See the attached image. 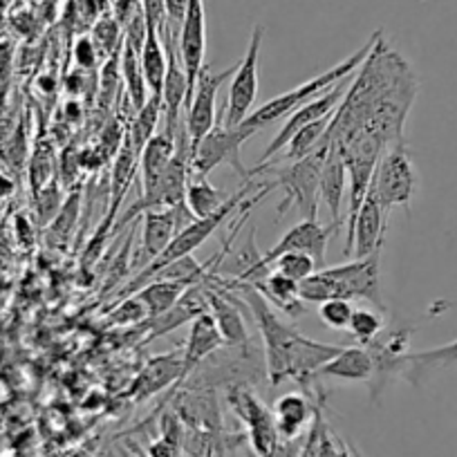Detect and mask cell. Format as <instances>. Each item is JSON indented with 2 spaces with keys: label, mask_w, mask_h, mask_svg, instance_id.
Returning a JSON list of instances; mask_svg holds the SVG:
<instances>
[{
  "label": "cell",
  "mask_w": 457,
  "mask_h": 457,
  "mask_svg": "<svg viewBox=\"0 0 457 457\" xmlns=\"http://www.w3.org/2000/svg\"><path fill=\"white\" fill-rule=\"evenodd\" d=\"M265 41V28L256 25L249 38L247 52L238 61L228 86L227 105L222 112V126H240L249 114L258 96V74H261V47Z\"/></svg>",
  "instance_id": "ba28073f"
},
{
  "label": "cell",
  "mask_w": 457,
  "mask_h": 457,
  "mask_svg": "<svg viewBox=\"0 0 457 457\" xmlns=\"http://www.w3.org/2000/svg\"><path fill=\"white\" fill-rule=\"evenodd\" d=\"M139 59H142V70H144V79H146L148 92H151V95H162L169 56H166V47H164V41H162L160 32L148 23H146V38H144Z\"/></svg>",
  "instance_id": "484cf974"
},
{
  "label": "cell",
  "mask_w": 457,
  "mask_h": 457,
  "mask_svg": "<svg viewBox=\"0 0 457 457\" xmlns=\"http://www.w3.org/2000/svg\"><path fill=\"white\" fill-rule=\"evenodd\" d=\"M457 363V338L455 341L446 343V345H439V348L421 350V353H408L406 357V375L408 381L412 384H420L421 379L430 375L435 370H444V368H451Z\"/></svg>",
  "instance_id": "4316f807"
},
{
  "label": "cell",
  "mask_w": 457,
  "mask_h": 457,
  "mask_svg": "<svg viewBox=\"0 0 457 457\" xmlns=\"http://www.w3.org/2000/svg\"><path fill=\"white\" fill-rule=\"evenodd\" d=\"M314 412L316 406H312V402L303 393H287L278 397L274 406V420L280 439L283 442L296 439L312 424Z\"/></svg>",
  "instance_id": "cb8c5ba5"
},
{
  "label": "cell",
  "mask_w": 457,
  "mask_h": 457,
  "mask_svg": "<svg viewBox=\"0 0 457 457\" xmlns=\"http://www.w3.org/2000/svg\"><path fill=\"white\" fill-rule=\"evenodd\" d=\"M325 153L328 146H319L316 151H312L310 155L301 157V160H294L289 166L283 169H271L270 164L265 166H253L249 170V179L253 175L262 173V170H271L274 179H270L271 188H283L285 195L283 202L278 204V215L287 213L292 206H296L305 218H316V211H319V179H320V166H323Z\"/></svg>",
  "instance_id": "277c9868"
},
{
  "label": "cell",
  "mask_w": 457,
  "mask_h": 457,
  "mask_svg": "<svg viewBox=\"0 0 457 457\" xmlns=\"http://www.w3.org/2000/svg\"><path fill=\"white\" fill-rule=\"evenodd\" d=\"M316 457H361L357 448L343 442L338 435L332 433L323 420V412H319V444H316Z\"/></svg>",
  "instance_id": "d590c367"
},
{
  "label": "cell",
  "mask_w": 457,
  "mask_h": 457,
  "mask_svg": "<svg viewBox=\"0 0 457 457\" xmlns=\"http://www.w3.org/2000/svg\"><path fill=\"white\" fill-rule=\"evenodd\" d=\"M353 301L348 298H329V301L320 303L319 305V316L328 328L332 329H345L353 319Z\"/></svg>",
  "instance_id": "74e56055"
},
{
  "label": "cell",
  "mask_w": 457,
  "mask_h": 457,
  "mask_svg": "<svg viewBox=\"0 0 457 457\" xmlns=\"http://www.w3.org/2000/svg\"><path fill=\"white\" fill-rule=\"evenodd\" d=\"M83 457H87V455H83Z\"/></svg>",
  "instance_id": "ee69618b"
},
{
  "label": "cell",
  "mask_w": 457,
  "mask_h": 457,
  "mask_svg": "<svg viewBox=\"0 0 457 457\" xmlns=\"http://www.w3.org/2000/svg\"><path fill=\"white\" fill-rule=\"evenodd\" d=\"M12 7H14V0H0V16H5Z\"/></svg>",
  "instance_id": "7bdbcfd3"
},
{
  "label": "cell",
  "mask_w": 457,
  "mask_h": 457,
  "mask_svg": "<svg viewBox=\"0 0 457 457\" xmlns=\"http://www.w3.org/2000/svg\"><path fill=\"white\" fill-rule=\"evenodd\" d=\"M120 70H121V81H124L126 92H129V99L133 104L135 112L142 108L148 101L151 92H148L146 79H144L142 70V59H139V52L130 46L124 38V46H121V56H120Z\"/></svg>",
  "instance_id": "83f0119b"
},
{
  "label": "cell",
  "mask_w": 457,
  "mask_h": 457,
  "mask_svg": "<svg viewBox=\"0 0 457 457\" xmlns=\"http://www.w3.org/2000/svg\"><path fill=\"white\" fill-rule=\"evenodd\" d=\"M372 375H375V363L366 345L341 348L316 372V377H328L337 381H370Z\"/></svg>",
  "instance_id": "603a6c76"
},
{
  "label": "cell",
  "mask_w": 457,
  "mask_h": 457,
  "mask_svg": "<svg viewBox=\"0 0 457 457\" xmlns=\"http://www.w3.org/2000/svg\"><path fill=\"white\" fill-rule=\"evenodd\" d=\"M329 276L338 280L341 287V298H363L370 301L381 314L388 312L384 298H381V283H379V253L368 258H353V261L343 262V265L329 267Z\"/></svg>",
  "instance_id": "8fae6325"
},
{
  "label": "cell",
  "mask_w": 457,
  "mask_h": 457,
  "mask_svg": "<svg viewBox=\"0 0 457 457\" xmlns=\"http://www.w3.org/2000/svg\"><path fill=\"white\" fill-rule=\"evenodd\" d=\"M146 453L148 457H182V446H178V444L169 442L164 437H157L148 444Z\"/></svg>",
  "instance_id": "ab89813d"
},
{
  "label": "cell",
  "mask_w": 457,
  "mask_h": 457,
  "mask_svg": "<svg viewBox=\"0 0 457 457\" xmlns=\"http://www.w3.org/2000/svg\"><path fill=\"white\" fill-rule=\"evenodd\" d=\"M209 283L243 294L240 298L256 320L262 343H265V375L271 386L283 384L285 379H294L296 384L310 388L312 381L316 379V372L341 350V345H329V343L307 338L305 334L285 323L274 312V305L253 285L231 283V280L220 278L218 274Z\"/></svg>",
  "instance_id": "6da1fadb"
},
{
  "label": "cell",
  "mask_w": 457,
  "mask_h": 457,
  "mask_svg": "<svg viewBox=\"0 0 457 457\" xmlns=\"http://www.w3.org/2000/svg\"><path fill=\"white\" fill-rule=\"evenodd\" d=\"M14 179L10 175L0 173V200H7V197L14 195Z\"/></svg>",
  "instance_id": "b9f144b4"
},
{
  "label": "cell",
  "mask_w": 457,
  "mask_h": 457,
  "mask_svg": "<svg viewBox=\"0 0 457 457\" xmlns=\"http://www.w3.org/2000/svg\"><path fill=\"white\" fill-rule=\"evenodd\" d=\"M188 287H191V285L179 283V280L173 278H153L151 283H146L139 289L137 296L139 301L146 305L148 319H151V316L164 314L166 310H170V307L182 298V294L187 292Z\"/></svg>",
  "instance_id": "f1b7e54d"
},
{
  "label": "cell",
  "mask_w": 457,
  "mask_h": 457,
  "mask_svg": "<svg viewBox=\"0 0 457 457\" xmlns=\"http://www.w3.org/2000/svg\"><path fill=\"white\" fill-rule=\"evenodd\" d=\"M148 319V310L142 301H139L137 294L129 298H121L117 301V305L112 307V312L108 314V320L114 325H139Z\"/></svg>",
  "instance_id": "8d00e7d4"
},
{
  "label": "cell",
  "mask_w": 457,
  "mask_h": 457,
  "mask_svg": "<svg viewBox=\"0 0 457 457\" xmlns=\"http://www.w3.org/2000/svg\"><path fill=\"white\" fill-rule=\"evenodd\" d=\"M234 70L236 65L213 74L211 70L204 68L200 72V77H197L191 96L187 101V110H184V121H187V133L188 139H191V148L215 126V120H218V110H215L218 92L224 86V81L234 77Z\"/></svg>",
  "instance_id": "9c48e42d"
},
{
  "label": "cell",
  "mask_w": 457,
  "mask_h": 457,
  "mask_svg": "<svg viewBox=\"0 0 457 457\" xmlns=\"http://www.w3.org/2000/svg\"><path fill=\"white\" fill-rule=\"evenodd\" d=\"M388 211L381 206L379 197L368 191L361 209H359L357 220L353 228V258H368L381 253L384 247L386 231H388Z\"/></svg>",
  "instance_id": "9a60e30c"
},
{
  "label": "cell",
  "mask_w": 457,
  "mask_h": 457,
  "mask_svg": "<svg viewBox=\"0 0 457 457\" xmlns=\"http://www.w3.org/2000/svg\"><path fill=\"white\" fill-rule=\"evenodd\" d=\"M227 403L247 428L249 448H252L249 457H278L283 446H280L274 412L247 386H228Z\"/></svg>",
  "instance_id": "5b68a950"
},
{
  "label": "cell",
  "mask_w": 457,
  "mask_h": 457,
  "mask_svg": "<svg viewBox=\"0 0 457 457\" xmlns=\"http://www.w3.org/2000/svg\"><path fill=\"white\" fill-rule=\"evenodd\" d=\"M253 187H256V184H247V187L240 188L236 195L228 197V200L224 202L218 211H215V213L206 215V218H195L193 222H188L187 227H184L173 240H170L169 247H166L164 252L155 258V261H151L148 265H144L142 270L137 271V276H135L129 285H124L120 292L114 294V298H117V301H121V298L133 296V294H137L144 285L151 283L153 276H155L160 270H164L166 265H170V262L179 261V258H184V256H191L197 247H202V245L206 243V238H211V234H215V228H218L220 224L228 218V215L234 213L238 206H243V202L247 200L249 191H252Z\"/></svg>",
  "instance_id": "7a4b0ae2"
},
{
  "label": "cell",
  "mask_w": 457,
  "mask_h": 457,
  "mask_svg": "<svg viewBox=\"0 0 457 457\" xmlns=\"http://www.w3.org/2000/svg\"><path fill=\"white\" fill-rule=\"evenodd\" d=\"M72 59L74 63L79 65L81 70H92L99 65L101 61V52L96 47V43L92 41V37H79L72 46Z\"/></svg>",
  "instance_id": "f35d334b"
},
{
  "label": "cell",
  "mask_w": 457,
  "mask_h": 457,
  "mask_svg": "<svg viewBox=\"0 0 457 457\" xmlns=\"http://www.w3.org/2000/svg\"><path fill=\"white\" fill-rule=\"evenodd\" d=\"M139 175V153L135 151L130 139L126 137L121 139V146L117 157H114L112 164V173H110V209L108 215H105V222L101 224L99 231L108 234L112 224L117 222V213H120V206L124 202L126 193H129L130 184L137 179Z\"/></svg>",
  "instance_id": "d6986e66"
},
{
  "label": "cell",
  "mask_w": 457,
  "mask_h": 457,
  "mask_svg": "<svg viewBox=\"0 0 457 457\" xmlns=\"http://www.w3.org/2000/svg\"><path fill=\"white\" fill-rule=\"evenodd\" d=\"M253 137L245 126H213L195 146L191 148V178H206L218 166H234L245 179H249V170L240 160V146Z\"/></svg>",
  "instance_id": "52a82bcc"
},
{
  "label": "cell",
  "mask_w": 457,
  "mask_h": 457,
  "mask_svg": "<svg viewBox=\"0 0 457 457\" xmlns=\"http://www.w3.org/2000/svg\"><path fill=\"white\" fill-rule=\"evenodd\" d=\"M379 34H381V29H377V32L368 38L366 46H361L357 52H354V54H350L348 59H343L341 63H337L334 68H329L328 72L319 74V77H314V79H310V81L296 86L294 90H289V92H285V95L276 96V99L267 101L265 105H261L258 110H253V112L249 114L247 120H245L240 126H245L249 133L256 135L258 130H262L265 126L274 124V121L283 120V117H289L294 110L301 108L303 104H307V101L314 99V96H319L320 92L328 90L329 86H334V83H338L341 79L354 74V70L361 68V63L366 61V56L370 54V50L375 47Z\"/></svg>",
  "instance_id": "3957f363"
},
{
  "label": "cell",
  "mask_w": 457,
  "mask_h": 457,
  "mask_svg": "<svg viewBox=\"0 0 457 457\" xmlns=\"http://www.w3.org/2000/svg\"><path fill=\"white\" fill-rule=\"evenodd\" d=\"M184 372V359L182 353L175 354H160V357H153L146 363L142 372H139L137 381L133 386V397L135 402H144V399L153 397L155 393L164 390L166 386L175 384V381H182Z\"/></svg>",
  "instance_id": "44dd1931"
},
{
  "label": "cell",
  "mask_w": 457,
  "mask_h": 457,
  "mask_svg": "<svg viewBox=\"0 0 457 457\" xmlns=\"http://www.w3.org/2000/svg\"><path fill=\"white\" fill-rule=\"evenodd\" d=\"M92 41L99 47L101 56H112L121 50L124 46V25L117 21L114 14H104L96 19L95 28H92Z\"/></svg>",
  "instance_id": "d6a6232c"
},
{
  "label": "cell",
  "mask_w": 457,
  "mask_h": 457,
  "mask_svg": "<svg viewBox=\"0 0 457 457\" xmlns=\"http://www.w3.org/2000/svg\"><path fill=\"white\" fill-rule=\"evenodd\" d=\"M334 120V112L325 114L320 120L312 121V124L303 126L296 135L287 142V151H285V160L294 162V160H301V157L310 155L312 151H316L319 146H328L325 144V135H328L329 124Z\"/></svg>",
  "instance_id": "4dcf8cb0"
},
{
  "label": "cell",
  "mask_w": 457,
  "mask_h": 457,
  "mask_svg": "<svg viewBox=\"0 0 457 457\" xmlns=\"http://www.w3.org/2000/svg\"><path fill=\"white\" fill-rule=\"evenodd\" d=\"M348 188V164H345V155L338 144L329 142L328 153H325L323 166H320V179H319V197L325 202L329 211V222L341 227V204L343 195Z\"/></svg>",
  "instance_id": "e0dca14e"
},
{
  "label": "cell",
  "mask_w": 457,
  "mask_h": 457,
  "mask_svg": "<svg viewBox=\"0 0 457 457\" xmlns=\"http://www.w3.org/2000/svg\"><path fill=\"white\" fill-rule=\"evenodd\" d=\"M372 193L379 197L381 206L390 213L395 206H408L417 191V173L411 151L403 142L393 144L377 162L370 184Z\"/></svg>",
  "instance_id": "8992f818"
},
{
  "label": "cell",
  "mask_w": 457,
  "mask_h": 457,
  "mask_svg": "<svg viewBox=\"0 0 457 457\" xmlns=\"http://www.w3.org/2000/svg\"><path fill=\"white\" fill-rule=\"evenodd\" d=\"M348 81H353V74H350V77H345V79H341L338 83L329 86L328 90L320 92L319 96H314V99H310L307 104H303L301 108L294 110V112L289 114V120L285 121L283 129L276 133V137L271 139L270 146L265 148V153H262L256 166L270 164L271 157H276L278 153H283V148L287 146L289 139H292L294 135H296L298 130L303 129V126L312 124V121L320 120V117H325V114L334 112V110H337V105L341 104L345 90H348Z\"/></svg>",
  "instance_id": "30bf717a"
},
{
  "label": "cell",
  "mask_w": 457,
  "mask_h": 457,
  "mask_svg": "<svg viewBox=\"0 0 457 457\" xmlns=\"http://www.w3.org/2000/svg\"><path fill=\"white\" fill-rule=\"evenodd\" d=\"M175 151H178L175 130L164 129L162 133H155L148 139L146 146L139 153V184H142V191H148L162 178L166 166L175 157Z\"/></svg>",
  "instance_id": "7402d4cb"
},
{
  "label": "cell",
  "mask_w": 457,
  "mask_h": 457,
  "mask_svg": "<svg viewBox=\"0 0 457 457\" xmlns=\"http://www.w3.org/2000/svg\"><path fill=\"white\" fill-rule=\"evenodd\" d=\"M178 54L188 77V86H195L197 77L204 70L206 54V12L204 0H188L187 19L178 37Z\"/></svg>",
  "instance_id": "5bb4252c"
},
{
  "label": "cell",
  "mask_w": 457,
  "mask_h": 457,
  "mask_svg": "<svg viewBox=\"0 0 457 457\" xmlns=\"http://www.w3.org/2000/svg\"><path fill=\"white\" fill-rule=\"evenodd\" d=\"M348 329L354 334V338H357L361 345H366V343L375 341V338L379 337L381 329H384V319H381V314L377 310L354 307Z\"/></svg>",
  "instance_id": "836d02e7"
},
{
  "label": "cell",
  "mask_w": 457,
  "mask_h": 457,
  "mask_svg": "<svg viewBox=\"0 0 457 457\" xmlns=\"http://www.w3.org/2000/svg\"><path fill=\"white\" fill-rule=\"evenodd\" d=\"M253 287L267 298L274 307L283 310V314L298 319L305 314V301L298 296V283L296 280L287 278L280 271H270L262 280H258Z\"/></svg>",
  "instance_id": "d4e9b609"
},
{
  "label": "cell",
  "mask_w": 457,
  "mask_h": 457,
  "mask_svg": "<svg viewBox=\"0 0 457 457\" xmlns=\"http://www.w3.org/2000/svg\"><path fill=\"white\" fill-rule=\"evenodd\" d=\"M162 112H164V108H162V95H151L146 104L137 110L133 124H130L129 133H126V137L130 139V144H133V148L137 153H142L148 139L155 135L157 124L162 120Z\"/></svg>",
  "instance_id": "1f68e13d"
},
{
  "label": "cell",
  "mask_w": 457,
  "mask_h": 457,
  "mask_svg": "<svg viewBox=\"0 0 457 457\" xmlns=\"http://www.w3.org/2000/svg\"><path fill=\"white\" fill-rule=\"evenodd\" d=\"M202 312H209L204 285H191L170 310H166L164 314L151 316V319L144 320V328L148 329L146 338L153 341V338L166 337V334L173 332V329L182 328V325L187 323H193V319H197Z\"/></svg>",
  "instance_id": "ac0fdd59"
},
{
  "label": "cell",
  "mask_w": 457,
  "mask_h": 457,
  "mask_svg": "<svg viewBox=\"0 0 457 457\" xmlns=\"http://www.w3.org/2000/svg\"><path fill=\"white\" fill-rule=\"evenodd\" d=\"M206 292V301H209L211 316L218 323L220 334L224 338V345L231 348H245L249 343L247 323L240 312V298L234 294H227V289L218 287L213 283H202Z\"/></svg>",
  "instance_id": "2e32d148"
},
{
  "label": "cell",
  "mask_w": 457,
  "mask_h": 457,
  "mask_svg": "<svg viewBox=\"0 0 457 457\" xmlns=\"http://www.w3.org/2000/svg\"><path fill=\"white\" fill-rule=\"evenodd\" d=\"M228 200L227 193L218 188L215 184L206 182V178H191L187 187V195H184V204L191 211L193 218H206V215L215 213L224 202Z\"/></svg>",
  "instance_id": "f546056e"
},
{
  "label": "cell",
  "mask_w": 457,
  "mask_h": 457,
  "mask_svg": "<svg viewBox=\"0 0 457 457\" xmlns=\"http://www.w3.org/2000/svg\"><path fill=\"white\" fill-rule=\"evenodd\" d=\"M222 345H224V338L222 334H220L215 319L211 316V312H202L197 319H193L187 345H184L182 350V359H184L182 381L188 379V375H191L193 370H197V368H200L211 354L218 353Z\"/></svg>",
  "instance_id": "ffe728a7"
},
{
  "label": "cell",
  "mask_w": 457,
  "mask_h": 457,
  "mask_svg": "<svg viewBox=\"0 0 457 457\" xmlns=\"http://www.w3.org/2000/svg\"><path fill=\"white\" fill-rule=\"evenodd\" d=\"M271 267H276V271L285 274L287 278L296 280V283H301V280H305L307 276H312L316 270H319L314 258L307 256V253L303 252L283 253V256H278L274 262H271Z\"/></svg>",
  "instance_id": "e575fe53"
},
{
  "label": "cell",
  "mask_w": 457,
  "mask_h": 457,
  "mask_svg": "<svg viewBox=\"0 0 457 457\" xmlns=\"http://www.w3.org/2000/svg\"><path fill=\"white\" fill-rule=\"evenodd\" d=\"M14 65V43L10 38H0V79H5Z\"/></svg>",
  "instance_id": "60d3db41"
},
{
  "label": "cell",
  "mask_w": 457,
  "mask_h": 457,
  "mask_svg": "<svg viewBox=\"0 0 457 457\" xmlns=\"http://www.w3.org/2000/svg\"><path fill=\"white\" fill-rule=\"evenodd\" d=\"M334 231H338L337 224H320L316 218H305L303 222L294 224L289 228L287 234L261 256L262 267H270L271 270V262L276 261L278 256L287 252H303L307 256H312L319 265V270H323L325 265V252H328V243L332 238Z\"/></svg>",
  "instance_id": "7c38bea8"
},
{
  "label": "cell",
  "mask_w": 457,
  "mask_h": 457,
  "mask_svg": "<svg viewBox=\"0 0 457 457\" xmlns=\"http://www.w3.org/2000/svg\"><path fill=\"white\" fill-rule=\"evenodd\" d=\"M144 227H142V256L148 262L155 261L162 252L170 245V240L193 222L191 211L187 204L166 206V209H151L142 213Z\"/></svg>",
  "instance_id": "4fadbf2b"
}]
</instances>
